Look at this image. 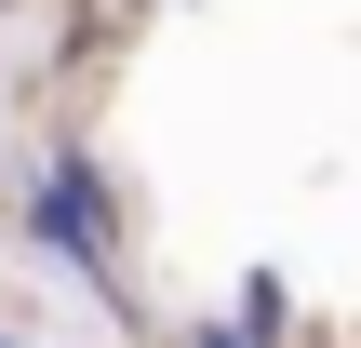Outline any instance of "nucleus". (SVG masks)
Returning a JSON list of instances; mask_svg holds the SVG:
<instances>
[{"label": "nucleus", "mask_w": 361, "mask_h": 348, "mask_svg": "<svg viewBox=\"0 0 361 348\" xmlns=\"http://www.w3.org/2000/svg\"><path fill=\"white\" fill-rule=\"evenodd\" d=\"M27 241H40L54 268H80V282H121V201H107V174H94L80 148L40 161V188H27Z\"/></svg>", "instance_id": "nucleus-1"}, {"label": "nucleus", "mask_w": 361, "mask_h": 348, "mask_svg": "<svg viewBox=\"0 0 361 348\" xmlns=\"http://www.w3.org/2000/svg\"><path fill=\"white\" fill-rule=\"evenodd\" d=\"M281 322H295V295H281V268H255L241 308H228V335H241V348H281Z\"/></svg>", "instance_id": "nucleus-2"}, {"label": "nucleus", "mask_w": 361, "mask_h": 348, "mask_svg": "<svg viewBox=\"0 0 361 348\" xmlns=\"http://www.w3.org/2000/svg\"><path fill=\"white\" fill-rule=\"evenodd\" d=\"M188 348H241V335H228V322H201V335H188Z\"/></svg>", "instance_id": "nucleus-3"}, {"label": "nucleus", "mask_w": 361, "mask_h": 348, "mask_svg": "<svg viewBox=\"0 0 361 348\" xmlns=\"http://www.w3.org/2000/svg\"><path fill=\"white\" fill-rule=\"evenodd\" d=\"M0 348H13V335H0Z\"/></svg>", "instance_id": "nucleus-4"}]
</instances>
